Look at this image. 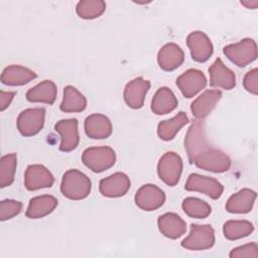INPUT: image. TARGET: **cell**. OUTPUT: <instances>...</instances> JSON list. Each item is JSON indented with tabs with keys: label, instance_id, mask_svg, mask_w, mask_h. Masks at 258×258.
<instances>
[{
	"label": "cell",
	"instance_id": "cell-30",
	"mask_svg": "<svg viewBox=\"0 0 258 258\" xmlns=\"http://www.w3.org/2000/svg\"><path fill=\"white\" fill-rule=\"evenodd\" d=\"M17 166L16 153L6 154L0 160V186L6 187L13 183Z\"/></svg>",
	"mask_w": 258,
	"mask_h": 258
},
{
	"label": "cell",
	"instance_id": "cell-2",
	"mask_svg": "<svg viewBox=\"0 0 258 258\" xmlns=\"http://www.w3.org/2000/svg\"><path fill=\"white\" fill-rule=\"evenodd\" d=\"M83 163L94 172H102L116 162V153L109 146L87 148L82 155Z\"/></svg>",
	"mask_w": 258,
	"mask_h": 258
},
{
	"label": "cell",
	"instance_id": "cell-8",
	"mask_svg": "<svg viewBox=\"0 0 258 258\" xmlns=\"http://www.w3.org/2000/svg\"><path fill=\"white\" fill-rule=\"evenodd\" d=\"M44 118L45 110L43 108L26 109L17 118V129L25 137L36 135L44 125Z\"/></svg>",
	"mask_w": 258,
	"mask_h": 258
},
{
	"label": "cell",
	"instance_id": "cell-6",
	"mask_svg": "<svg viewBox=\"0 0 258 258\" xmlns=\"http://www.w3.org/2000/svg\"><path fill=\"white\" fill-rule=\"evenodd\" d=\"M182 172V159L175 152L164 153L157 164L159 178L169 186H174Z\"/></svg>",
	"mask_w": 258,
	"mask_h": 258
},
{
	"label": "cell",
	"instance_id": "cell-20",
	"mask_svg": "<svg viewBox=\"0 0 258 258\" xmlns=\"http://www.w3.org/2000/svg\"><path fill=\"white\" fill-rule=\"evenodd\" d=\"M85 132L92 139H106L112 134V123L103 114H92L85 120Z\"/></svg>",
	"mask_w": 258,
	"mask_h": 258
},
{
	"label": "cell",
	"instance_id": "cell-1",
	"mask_svg": "<svg viewBox=\"0 0 258 258\" xmlns=\"http://www.w3.org/2000/svg\"><path fill=\"white\" fill-rule=\"evenodd\" d=\"M91 187L90 178L78 169H69L62 175L60 191L70 200L79 201L86 199L91 192Z\"/></svg>",
	"mask_w": 258,
	"mask_h": 258
},
{
	"label": "cell",
	"instance_id": "cell-19",
	"mask_svg": "<svg viewBox=\"0 0 258 258\" xmlns=\"http://www.w3.org/2000/svg\"><path fill=\"white\" fill-rule=\"evenodd\" d=\"M222 98V92L218 90H207L201 94L190 105L191 114L199 120L207 117Z\"/></svg>",
	"mask_w": 258,
	"mask_h": 258
},
{
	"label": "cell",
	"instance_id": "cell-4",
	"mask_svg": "<svg viewBox=\"0 0 258 258\" xmlns=\"http://www.w3.org/2000/svg\"><path fill=\"white\" fill-rule=\"evenodd\" d=\"M224 54L238 67H246L257 57V44L252 38H244L223 48Z\"/></svg>",
	"mask_w": 258,
	"mask_h": 258
},
{
	"label": "cell",
	"instance_id": "cell-31",
	"mask_svg": "<svg viewBox=\"0 0 258 258\" xmlns=\"http://www.w3.org/2000/svg\"><path fill=\"white\" fill-rule=\"evenodd\" d=\"M181 207L183 212L188 217L196 218V219H205L212 212L211 206L207 202L200 200L198 198L184 199Z\"/></svg>",
	"mask_w": 258,
	"mask_h": 258
},
{
	"label": "cell",
	"instance_id": "cell-5",
	"mask_svg": "<svg viewBox=\"0 0 258 258\" xmlns=\"http://www.w3.org/2000/svg\"><path fill=\"white\" fill-rule=\"evenodd\" d=\"M215 244V231L211 225L192 224L189 235L181 242V246L187 250L201 251L210 249Z\"/></svg>",
	"mask_w": 258,
	"mask_h": 258
},
{
	"label": "cell",
	"instance_id": "cell-23",
	"mask_svg": "<svg viewBox=\"0 0 258 258\" xmlns=\"http://www.w3.org/2000/svg\"><path fill=\"white\" fill-rule=\"evenodd\" d=\"M56 206L57 200L53 196H38L29 201L25 215L29 219H40L52 213Z\"/></svg>",
	"mask_w": 258,
	"mask_h": 258
},
{
	"label": "cell",
	"instance_id": "cell-33",
	"mask_svg": "<svg viewBox=\"0 0 258 258\" xmlns=\"http://www.w3.org/2000/svg\"><path fill=\"white\" fill-rule=\"evenodd\" d=\"M22 210V204L15 200H4L0 203V220L6 221L17 216Z\"/></svg>",
	"mask_w": 258,
	"mask_h": 258
},
{
	"label": "cell",
	"instance_id": "cell-35",
	"mask_svg": "<svg viewBox=\"0 0 258 258\" xmlns=\"http://www.w3.org/2000/svg\"><path fill=\"white\" fill-rule=\"evenodd\" d=\"M257 69L254 68L251 71H249L245 77H244V81H243V85L244 88L247 92H249L250 94L253 95H257L258 94V74H257Z\"/></svg>",
	"mask_w": 258,
	"mask_h": 258
},
{
	"label": "cell",
	"instance_id": "cell-7",
	"mask_svg": "<svg viewBox=\"0 0 258 258\" xmlns=\"http://www.w3.org/2000/svg\"><path fill=\"white\" fill-rule=\"evenodd\" d=\"M194 163L201 169L222 173L229 170L231 159L220 149L208 148L195 159Z\"/></svg>",
	"mask_w": 258,
	"mask_h": 258
},
{
	"label": "cell",
	"instance_id": "cell-28",
	"mask_svg": "<svg viewBox=\"0 0 258 258\" xmlns=\"http://www.w3.org/2000/svg\"><path fill=\"white\" fill-rule=\"evenodd\" d=\"M87 107V100L83 94H81L75 87L67 86L63 89V98L59 105V109L62 112L75 113L82 112Z\"/></svg>",
	"mask_w": 258,
	"mask_h": 258
},
{
	"label": "cell",
	"instance_id": "cell-34",
	"mask_svg": "<svg viewBox=\"0 0 258 258\" xmlns=\"http://www.w3.org/2000/svg\"><path fill=\"white\" fill-rule=\"evenodd\" d=\"M229 256L231 258H239V257H252V258H257L258 257V245L253 242V243H248L239 247L234 248Z\"/></svg>",
	"mask_w": 258,
	"mask_h": 258
},
{
	"label": "cell",
	"instance_id": "cell-15",
	"mask_svg": "<svg viewBox=\"0 0 258 258\" xmlns=\"http://www.w3.org/2000/svg\"><path fill=\"white\" fill-rule=\"evenodd\" d=\"M130 188V179L123 172H116L100 180V192L107 198H119Z\"/></svg>",
	"mask_w": 258,
	"mask_h": 258
},
{
	"label": "cell",
	"instance_id": "cell-16",
	"mask_svg": "<svg viewBox=\"0 0 258 258\" xmlns=\"http://www.w3.org/2000/svg\"><path fill=\"white\" fill-rule=\"evenodd\" d=\"M149 89L150 82L141 77L130 81L124 89V101L127 106L132 109H140Z\"/></svg>",
	"mask_w": 258,
	"mask_h": 258
},
{
	"label": "cell",
	"instance_id": "cell-13",
	"mask_svg": "<svg viewBox=\"0 0 258 258\" xmlns=\"http://www.w3.org/2000/svg\"><path fill=\"white\" fill-rule=\"evenodd\" d=\"M54 130L60 135L59 150L63 152H70L75 150L80 142V135L78 130V120L66 119L59 120L54 125Z\"/></svg>",
	"mask_w": 258,
	"mask_h": 258
},
{
	"label": "cell",
	"instance_id": "cell-21",
	"mask_svg": "<svg viewBox=\"0 0 258 258\" xmlns=\"http://www.w3.org/2000/svg\"><path fill=\"white\" fill-rule=\"evenodd\" d=\"M157 226L160 233L169 239H177L186 231L185 222L174 213L161 215L157 220Z\"/></svg>",
	"mask_w": 258,
	"mask_h": 258
},
{
	"label": "cell",
	"instance_id": "cell-10",
	"mask_svg": "<svg viewBox=\"0 0 258 258\" xmlns=\"http://www.w3.org/2000/svg\"><path fill=\"white\" fill-rule=\"evenodd\" d=\"M135 204L143 211H155L165 202V194L158 186L147 183L142 185L135 195Z\"/></svg>",
	"mask_w": 258,
	"mask_h": 258
},
{
	"label": "cell",
	"instance_id": "cell-32",
	"mask_svg": "<svg viewBox=\"0 0 258 258\" xmlns=\"http://www.w3.org/2000/svg\"><path fill=\"white\" fill-rule=\"evenodd\" d=\"M106 10V3L102 0H84L77 4V14L83 19H94Z\"/></svg>",
	"mask_w": 258,
	"mask_h": 258
},
{
	"label": "cell",
	"instance_id": "cell-27",
	"mask_svg": "<svg viewBox=\"0 0 258 258\" xmlns=\"http://www.w3.org/2000/svg\"><path fill=\"white\" fill-rule=\"evenodd\" d=\"M187 123L188 117L186 114L184 112H179L171 119L159 122L157 126V134L161 140H172L176 133Z\"/></svg>",
	"mask_w": 258,
	"mask_h": 258
},
{
	"label": "cell",
	"instance_id": "cell-24",
	"mask_svg": "<svg viewBox=\"0 0 258 258\" xmlns=\"http://www.w3.org/2000/svg\"><path fill=\"white\" fill-rule=\"evenodd\" d=\"M36 78V74L22 66L12 64L5 68L1 75V82L7 86H23Z\"/></svg>",
	"mask_w": 258,
	"mask_h": 258
},
{
	"label": "cell",
	"instance_id": "cell-26",
	"mask_svg": "<svg viewBox=\"0 0 258 258\" xmlns=\"http://www.w3.org/2000/svg\"><path fill=\"white\" fill-rule=\"evenodd\" d=\"M177 103L173 92L167 87H162L158 89L151 101V110L156 115H164L173 111Z\"/></svg>",
	"mask_w": 258,
	"mask_h": 258
},
{
	"label": "cell",
	"instance_id": "cell-12",
	"mask_svg": "<svg viewBox=\"0 0 258 258\" xmlns=\"http://www.w3.org/2000/svg\"><path fill=\"white\" fill-rule=\"evenodd\" d=\"M207 85V78L203 72L189 69L176 79V86L185 98H192Z\"/></svg>",
	"mask_w": 258,
	"mask_h": 258
},
{
	"label": "cell",
	"instance_id": "cell-22",
	"mask_svg": "<svg viewBox=\"0 0 258 258\" xmlns=\"http://www.w3.org/2000/svg\"><path fill=\"white\" fill-rule=\"evenodd\" d=\"M256 200V192L250 188H243L230 197L226 204V210L232 214L249 213Z\"/></svg>",
	"mask_w": 258,
	"mask_h": 258
},
{
	"label": "cell",
	"instance_id": "cell-11",
	"mask_svg": "<svg viewBox=\"0 0 258 258\" xmlns=\"http://www.w3.org/2000/svg\"><path fill=\"white\" fill-rule=\"evenodd\" d=\"M186 44L191 58L198 62L207 61L213 54L214 48L211 39L203 31H194L188 34Z\"/></svg>",
	"mask_w": 258,
	"mask_h": 258
},
{
	"label": "cell",
	"instance_id": "cell-18",
	"mask_svg": "<svg viewBox=\"0 0 258 258\" xmlns=\"http://www.w3.org/2000/svg\"><path fill=\"white\" fill-rule=\"evenodd\" d=\"M184 53L179 45L175 43H166L157 54V62L159 68L165 72H171L182 64Z\"/></svg>",
	"mask_w": 258,
	"mask_h": 258
},
{
	"label": "cell",
	"instance_id": "cell-9",
	"mask_svg": "<svg viewBox=\"0 0 258 258\" xmlns=\"http://www.w3.org/2000/svg\"><path fill=\"white\" fill-rule=\"evenodd\" d=\"M184 188L188 191L202 192L213 200L219 199L224 190V186L216 178L199 173H191L188 175Z\"/></svg>",
	"mask_w": 258,
	"mask_h": 258
},
{
	"label": "cell",
	"instance_id": "cell-37",
	"mask_svg": "<svg viewBox=\"0 0 258 258\" xmlns=\"http://www.w3.org/2000/svg\"><path fill=\"white\" fill-rule=\"evenodd\" d=\"M241 4L244 5L246 8L255 9L258 6V1L257 0H254V1H241Z\"/></svg>",
	"mask_w": 258,
	"mask_h": 258
},
{
	"label": "cell",
	"instance_id": "cell-36",
	"mask_svg": "<svg viewBox=\"0 0 258 258\" xmlns=\"http://www.w3.org/2000/svg\"><path fill=\"white\" fill-rule=\"evenodd\" d=\"M14 96H15L14 92H4V91L0 92V102H1L0 110L1 111H4L7 107H9Z\"/></svg>",
	"mask_w": 258,
	"mask_h": 258
},
{
	"label": "cell",
	"instance_id": "cell-17",
	"mask_svg": "<svg viewBox=\"0 0 258 258\" xmlns=\"http://www.w3.org/2000/svg\"><path fill=\"white\" fill-rule=\"evenodd\" d=\"M210 85L214 88L231 90L236 86L235 74L227 68L221 58H217L209 68Z\"/></svg>",
	"mask_w": 258,
	"mask_h": 258
},
{
	"label": "cell",
	"instance_id": "cell-3",
	"mask_svg": "<svg viewBox=\"0 0 258 258\" xmlns=\"http://www.w3.org/2000/svg\"><path fill=\"white\" fill-rule=\"evenodd\" d=\"M184 148L190 163H194L195 159L202 152L210 148L206 135V127L203 120L197 119L189 126L184 139Z\"/></svg>",
	"mask_w": 258,
	"mask_h": 258
},
{
	"label": "cell",
	"instance_id": "cell-29",
	"mask_svg": "<svg viewBox=\"0 0 258 258\" xmlns=\"http://www.w3.org/2000/svg\"><path fill=\"white\" fill-rule=\"evenodd\" d=\"M254 231V226L246 220H230L224 224L223 233L228 240H238L249 236Z\"/></svg>",
	"mask_w": 258,
	"mask_h": 258
},
{
	"label": "cell",
	"instance_id": "cell-25",
	"mask_svg": "<svg viewBox=\"0 0 258 258\" xmlns=\"http://www.w3.org/2000/svg\"><path fill=\"white\" fill-rule=\"evenodd\" d=\"M57 89L52 81L45 80L34 86L26 93V99L33 103H45L52 105L56 99Z\"/></svg>",
	"mask_w": 258,
	"mask_h": 258
},
{
	"label": "cell",
	"instance_id": "cell-14",
	"mask_svg": "<svg viewBox=\"0 0 258 258\" xmlns=\"http://www.w3.org/2000/svg\"><path fill=\"white\" fill-rule=\"evenodd\" d=\"M54 178L51 172L41 164H30L24 173V184L28 190L50 187Z\"/></svg>",
	"mask_w": 258,
	"mask_h": 258
}]
</instances>
